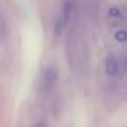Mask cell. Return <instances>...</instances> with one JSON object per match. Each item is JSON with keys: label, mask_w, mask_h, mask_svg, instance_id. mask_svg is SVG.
Instances as JSON below:
<instances>
[{"label": "cell", "mask_w": 127, "mask_h": 127, "mask_svg": "<svg viewBox=\"0 0 127 127\" xmlns=\"http://www.w3.org/2000/svg\"><path fill=\"white\" fill-rule=\"evenodd\" d=\"M57 80V72L53 67H48L43 74V87L46 89L51 88Z\"/></svg>", "instance_id": "7a4b0ae2"}, {"label": "cell", "mask_w": 127, "mask_h": 127, "mask_svg": "<svg viewBox=\"0 0 127 127\" xmlns=\"http://www.w3.org/2000/svg\"><path fill=\"white\" fill-rule=\"evenodd\" d=\"M115 38H116L119 42H124V41H126V39H127V34H126L125 31H119V32H117V33L115 34Z\"/></svg>", "instance_id": "277c9868"}, {"label": "cell", "mask_w": 127, "mask_h": 127, "mask_svg": "<svg viewBox=\"0 0 127 127\" xmlns=\"http://www.w3.org/2000/svg\"><path fill=\"white\" fill-rule=\"evenodd\" d=\"M71 11H72V1L71 0H64V4L62 6V9H61L60 15H59L57 22H56V25H55V32L58 35L61 34L64 31V29L65 28V26L68 22V19L70 17Z\"/></svg>", "instance_id": "6da1fadb"}, {"label": "cell", "mask_w": 127, "mask_h": 127, "mask_svg": "<svg viewBox=\"0 0 127 127\" xmlns=\"http://www.w3.org/2000/svg\"><path fill=\"white\" fill-rule=\"evenodd\" d=\"M105 69L109 75H114L118 71V63L114 56L110 55L105 61Z\"/></svg>", "instance_id": "3957f363"}]
</instances>
